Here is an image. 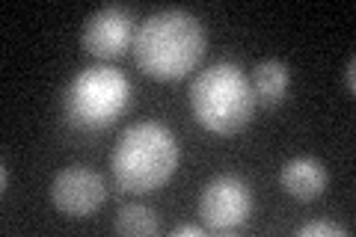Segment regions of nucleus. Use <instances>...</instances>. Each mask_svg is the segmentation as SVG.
I'll use <instances>...</instances> for the list:
<instances>
[{
    "label": "nucleus",
    "mask_w": 356,
    "mask_h": 237,
    "mask_svg": "<svg viewBox=\"0 0 356 237\" xmlns=\"http://www.w3.org/2000/svg\"><path fill=\"white\" fill-rule=\"evenodd\" d=\"M134 60L154 81H178L191 74L208 51L205 24L187 9H161L137 24Z\"/></svg>",
    "instance_id": "f257e3e1"
},
{
    "label": "nucleus",
    "mask_w": 356,
    "mask_h": 237,
    "mask_svg": "<svg viewBox=\"0 0 356 237\" xmlns=\"http://www.w3.org/2000/svg\"><path fill=\"white\" fill-rule=\"evenodd\" d=\"M181 161L175 133L161 122H134L113 145L110 169L122 190L152 193L172 178Z\"/></svg>",
    "instance_id": "f03ea898"
},
{
    "label": "nucleus",
    "mask_w": 356,
    "mask_h": 237,
    "mask_svg": "<svg viewBox=\"0 0 356 237\" xmlns=\"http://www.w3.org/2000/svg\"><path fill=\"white\" fill-rule=\"evenodd\" d=\"M191 107L202 128L214 133H238L250 125L255 95L247 72L235 63H214L202 69L191 83Z\"/></svg>",
    "instance_id": "7ed1b4c3"
},
{
    "label": "nucleus",
    "mask_w": 356,
    "mask_h": 237,
    "mask_svg": "<svg viewBox=\"0 0 356 237\" xmlns=\"http://www.w3.org/2000/svg\"><path fill=\"white\" fill-rule=\"evenodd\" d=\"M128 104H131L128 77L107 63L77 72L63 95V113L69 119V125L77 131L110 128L128 110Z\"/></svg>",
    "instance_id": "20e7f679"
},
{
    "label": "nucleus",
    "mask_w": 356,
    "mask_h": 237,
    "mask_svg": "<svg viewBox=\"0 0 356 237\" xmlns=\"http://www.w3.org/2000/svg\"><path fill=\"white\" fill-rule=\"evenodd\" d=\"M202 222L214 231H232L252 213V190L238 175H214L199 193Z\"/></svg>",
    "instance_id": "39448f33"
},
{
    "label": "nucleus",
    "mask_w": 356,
    "mask_h": 237,
    "mask_svg": "<svg viewBox=\"0 0 356 237\" xmlns=\"http://www.w3.org/2000/svg\"><path fill=\"white\" fill-rule=\"evenodd\" d=\"M134 36H137V21L131 9L122 3H107L83 21L81 44L98 60H113L131 48Z\"/></svg>",
    "instance_id": "423d86ee"
},
{
    "label": "nucleus",
    "mask_w": 356,
    "mask_h": 237,
    "mask_svg": "<svg viewBox=\"0 0 356 237\" xmlns=\"http://www.w3.org/2000/svg\"><path fill=\"white\" fill-rule=\"evenodd\" d=\"M107 196V187H104V178L89 169L83 163H72L60 169L51 181V202L54 208L65 217H89L102 208V202Z\"/></svg>",
    "instance_id": "0eeeda50"
},
{
    "label": "nucleus",
    "mask_w": 356,
    "mask_h": 237,
    "mask_svg": "<svg viewBox=\"0 0 356 237\" xmlns=\"http://www.w3.org/2000/svg\"><path fill=\"white\" fill-rule=\"evenodd\" d=\"M280 184L288 196L309 202V199H318L327 190L330 175H327V166L318 157H291L280 169Z\"/></svg>",
    "instance_id": "6e6552de"
},
{
    "label": "nucleus",
    "mask_w": 356,
    "mask_h": 237,
    "mask_svg": "<svg viewBox=\"0 0 356 237\" xmlns=\"http://www.w3.org/2000/svg\"><path fill=\"white\" fill-rule=\"evenodd\" d=\"M250 86H252V95H255V104L276 107L285 98L288 86H291L288 65L280 60H261L250 74Z\"/></svg>",
    "instance_id": "1a4fd4ad"
},
{
    "label": "nucleus",
    "mask_w": 356,
    "mask_h": 237,
    "mask_svg": "<svg viewBox=\"0 0 356 237\" xmlns=\"http://www.w3.org/2000/svg\"><path fill=\"white\" fill-rule=\"evenodd\" d=\"M113 229L128 237H152V234H158L161 222H158V213L146 205H122Z\"/></svg>",
    "instance_id": "9d476101"
},
{
    "label": "nucleus",
    "mask_w": 356,
    "mask_h": 237,
    "mask_svg": "<svg viewBox=\"0 0 356 237\" xmlns=\"http://www.w3.org/2000/svg\"><path fill=\"white\" fill-rule=\"evenodd\" d=\"M297 234L300 237H348L350 231L341 229V225H336V222H327V220H312L306 225H300Z\"/></svg>",
    "instance_id": "9b49d317"
},
{
    "label": "nucleus",
    "mask_w": 356,
    "mask_h": 237,
    "mask_svg": "<svg viewBox=\"0 0 356 237\" xmlns=\"http://www.w3.org/2000/svg\"><path fill=\"white\" fill-rule=\"evenodd\" d=\"M344 86H348V92H356V56L353 54L344 63Z\"/></svg>",
    "instance_id": "f8f14e48"
},
{
    "label": "nucleus",
    "mask_w": 356,
    "mask_h": 237,
    "mask_svg": "<svg viewBox=\"0 0 356 237\" xmlns=\"http://www.w3.org/2000/svg\"><path fill=\"white\" fill-rule=\"evenodd\" d=\"M202 225H196V222H184V225H175L172 229V237H202Z\"/></svg>",
    "instance_id": "ddd939ff"
},
{
    "label": "nucleus",
    "mask_w": 356,
    "mask_h": 237,
    "mask_svg": "<svg viewBox=\"0 0 356 237\" xmlns=\"http://www.w3.org/2000/svg\"><path fill=\"white\" fill-rule=\"evenodd\" d=\"M6 190H9V166L3 163V193H6Z\"/></svg>",
    "instance_id": "4468645a"
}]
</instances>
